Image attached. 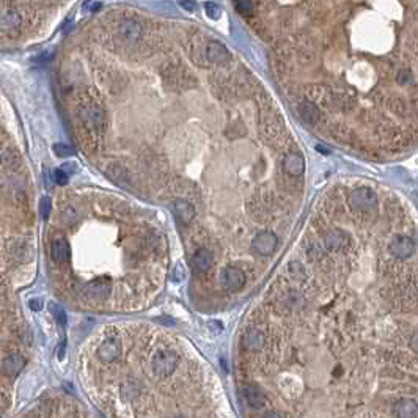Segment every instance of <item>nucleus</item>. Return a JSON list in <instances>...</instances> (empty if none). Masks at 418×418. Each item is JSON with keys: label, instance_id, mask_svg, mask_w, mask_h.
Here are the masks:
<instances>
[{"label": "nucleus", "instance_id": "f257e3e1", "mask_svg": "<svg viewBox=\"0 0 418 418\" xmlns=\"http://www.w3.org/2000/svg\"><path fill=\"white\" fill-rule=\"evenodd\" d=\"M178 356L173 351L168 349H160L157 351L151 358V368L156 376L159 377H168L175 373L176 366H178Z\"/></svg>", "mask_w": 418, "mask_h": 418}, {"label": "nucleus", "instance_id": "f03ea898", "mask_svg": "<svg viewBox=\"0 0 418 418\" xmlns=\"http://www.w3.org/2000/svg\"><path fill=\"white\" fill-rule=\"evenodd\" d=\"M349 206L356 212H369L377 206V197L371 189L361 187L349 195Z\"/></svg>", "mask_w": 418, "mask_h": 418}, {"label": "nucleus", "instance_id": "7ed1b4c3", "mask_svg": "<svg viewBox=\"0 0 418 418\" xmlns=\"http://www.w3.org/2000/svg\"><path fill=\"white\" fill-rule=\"evenodd\" d=\"M220 281L225 288L230 289V291H236V289H240L245 285V275L240 269L230 266L222 270Z\"/></svg>", "mask_w": 418, "mask_h": 418}, {"label": "nucleus", "instance_id": "20e7f679", "mask_svg": "<svg viewBox=\"0 0 418 418\" xmlns=\"http://www.w3.org/2000/svg\"><path fill=\"white\" fill-rule=\"evenodd\" d=\"M388 250H390V253H391L393 256H395V258L406 260V258H409V256L414 253L415 244H414V240H412L411 238H407V236H398V238H395V239H393L391 242H390Z\"/></svg>", "mask_w": 418, "mask_h": 418}, {"label": "nucleus", "instance_id": "39448f33", "mask_svg": "<svg viewBox=\"0 0 418 418\" xmlns=\"http://www.w3.org/2000/svg\"><path fill=\"white\" fill-rule=\"evenodd\" d=\"M242 395H244L245 403L252 409H263L268 403V398L264 395V391H261V388H258L256 385H252V384L244 385Z\"/></svg>", "mask_w": 418, "mask_h": 418}, {"label": "nucleus", "instance_id": "423d86ee", "mask_svg": "<svg viewBox=\"0 0 418 418\" xmlns=\"http://www.w3.org/2000/svg\"><path fill=\"white\" fill-rule=\"evenodd\" d=\"M253 248L261 255H269L275 250L277 247V238L269 231H264L253 239Z\"/></svg>", "mask_w": 418, "mask_h": 418}, {"label": "nucleus", "instance_id": "0eeeda50", "mask_svg": "<svg viewBox=\"0 0 418 418\" xmlns=\"http://www.w3.org/2000/svg\"><path fill=\"white\" fill-rule=\"evenodd\" d=\"M119 351H121V344H119V341L115 340V338H109L98 348V357L102 361H106V363H110V361L118 358Z\"/></svg>", "mask_w": 418, "mask_h": 418}, {"label": "nucleus", "instance_id": "6e6552de", "mask_svg": "<svg viewBox=\"0 0 418 418\" xmlns=\"http://www.w3.org/2000/svg\"><path fill=\"white\" fill-rule=\"evenodd\" d=\"M393 414L396 418H417L418 411H417V403L414 399L403 398L395 403L393 406Z\"/></svg>", "mask_w": 418, "mask_h": 418}, {"label": "nucleus", "instance_id": "1a4fd4ad", "mask_svg": "<svg viewBox=\"0 0 418 418\" xmlns=\"http://www.w3.org/2000/svg\"><path fill=\"white\" fill-rule=\"evenodd\" d=\"M24 366H26V358L21 354H10L3 361H2V371L6 376H18Z\"/></svg>", "mask_w": 418, "mask_h": 418}, {"label": "nucleus", "instance_id": "9d476101", "mask_svg": "<svg viewBox=\"0 0 418 418\" xmlns=\"http://www.w3.org/2000/svg\"><path fill=\"white\" fill-rule=\"evenodd\" d=\"M51 258L54 263H66L69 258V245L65 239H54L51 244Z\"/></svg>", "mask_w": 418, "mask_h": 418}, {"label": "nucleus", "instance_id": "9b49d317", "mask_svg": "<svg viewBox=\"0 0 418 418\" xmlns=\"http://www.w3.org/2000/svg\"><path fill=\"white\" fill-rule=\"evenodd\" d=\"M264 335L258 328H248L244 335V346L247 351H260L264 346Z\"/></svg>", "mask_w": 418, "mask_h": 418}, {"label": "nucleus", "instance_id": "f8f14e48", "mask_svg": "<svg viewBox=\"0 0 418 418\" xmlns=\"http://www.w3.org/2000/svg\"><path fill=\"white\" fill-rule=\"evenodd\" d=\"M285 170L288 175L291 176H300L305 170V164L300 154H296V152H291L288 154L285 159Z\"/></svg>", "mask_w": 418, "mask_h": 418}, {"label": "nucleus", "instance_id": "ddd939ff", "mask_svg": "<svg viewBox=\"0 0 418 418\" xmlns=\"http://www.w3.org/2000/svg\"><path fill=\"white\" fill-rule=\"evenodd\" d=\"M119 36H121L124 41L132 43L140 36V26L134 21H124L119 24Z\"/></svg>", "mask_w": 418, "mask_h": 418}, {"label": "nucleus", "instance_id": "4468645a", "mask_svg": "<svg viewBox=\"0 0 418 418\" xmlns=\"http://www.w3.org/2000/svg\"><path fill=\"white\" fill-rule=\"evenodd\" d=\"M206 54H208V59L211 60V61H214V63H220V61H223L225 59L230 57L228 51L225 49V46L220 44V43H217V41H211V43L208 44Z\"/></svg>", "mask_w": 418, "mask_h": 418}, {"label": "nucleus", "instance_id": "2eb2a0df", "mask_svg": "<svg viewBox=\"0 0 418 418\" xmlns=\"http://www.w3.org/2000/svg\"><path fill=\"white\" fill-rule=\"evenodd\" d=\"M324 244L328 250H340L341 247H344L348 244V239L344 238V233L340 230H335L332 233H328L324 239Z\"/></svg>", "mask_w": 418, "mask_h": 418}, {"label": "nucleus", "instance_id": "dca6fc26", "mask_svg": "<svg viewBox=\"0 0 418 418\" xmlns=\"http://www.w3.org/2000/svg\"><path fill=\"white\" fill-rule=\"evenodd\" d=\"M194 266L198 270L206 272L212 266V253L206 250V248H200V250L194 255Z\"/></svg>", "mask_w": 418, "mask_h": 418}, {"label": "nucleus", "instance_id": "f3484780", "mask_svg": "<svg viewBox=\"0 0 418 418\" xmlns=\"http://www.w3.org/2000/svg\"><path fill=\"white\" fill-rule=\"evenodd\" d=\"M299 110H300V114H302L303 119H305V121H307V123L315 124V123L318 121V118H319V110H318V107H316L313 102H310V101H303V102L300 104Z\"/></svg>", "mask_w": 418, "mask_h": 418}, {"label": "nucleus", "instance_id": "a211bd4d", "mask_svg": "<svg viewBox=\"0 0 418 418\" xmlns=\"http://www.w3.org/2000/svg\"><path fill=\"white\" fill-rule=\"evenodd\" d=\"M175 211L182 219V222H190L192 219H194V215H195L194 206H192L190 203H187V202H182V200H181V202L175 203Z\"/></svg>", "mask_w": 418, "mask_h": 418}, {"label": "nucleus", "instance_id": "6ab92c4d", "mask_svg": "<svg viewBox=\"0 0 418 418\" xmlns=\"http://www.w3.org/2000/svg\"><path fill=\"white\" fill-rule=\"evenodd\" d=\"M49 308H51V311H52V315H54L55 321L59 323V326H60V327H65V326H66V313H65V310H63L59 303H54V302L49 305Z\"/></svg>", "mask_w": 418, "mask_h": 418}, {"label": "nucleus", "instance_id": "aec40b11", "mask_svg": "<svg viewBox=\"0 0 418 418\" xmlns=\"http://www.w3.org/2000/svg\"><path fill=\"white\" fill-rule=\"evenodd\" d=\"M205 6H206V14L209 16V18H212V19H219L220 18V6L217 3L208 2Z\"/></svg>", "mask_w": 418, "mask_h": 418}, {"label": "nucleus", "instance_id": "412c9836", "mask_svg": "<svg viewBox=\"0 0 418 418\" xmlns=\"http://www.w3.org/2000/svg\"><path fill=\"white\" fill-rule=\"evenodd\" d=\"M51 211H52V203H51V200L47 198V197H44L41 202H39V212H41V217H44V219H47V215L51 214Z\"/></svg>", "mask_w": 418, "mask_h": 418}, {"label": "nucleus", "instance_id": "4be33fe9", "mask_svg": "<svg viewBox=\"0 0 418 418\" xmlns=\"http://www.w3.org/2000/svg\"><path fill=\"white\" fill-rule=\"evenodd\" d=\"M54 149H55V154L60 156V157H68V156L72 154V149L69 147H66V145H61V143L55 145Z\"/></svg>", "mask_w": 418, "mask_h": 418}, {"label": "nucleus", "instance_id": "5701e85b", "mask_svg": "<svg viewBox=\"0 0 418 418\" xmlns=\"http://www.w3.org/2000/svg\"><path fill=\"white\" fill-rule=\"evenodd\" d=\"M54 181L59 184V186H65V184L68 182V175L65 173L60 168V170H55L54 172Z\"/></svg>", "mask_w": 418, "mask_h": 418}, {"label": "nucleus", "instance_id": "b1692460", "mask_svg": "<svg viewBox=\"0 0 418 418\" xmlns=\"http://www.w3.org/2000/svg\"><path fill=\"white\" fill-rule=\"evenodd\" d=\"M29 307L33 310V311H39L43 308V300L41 299H31L30 302H29Z\"/></svg>", "mask_w": 418, "mask_h": 418}, {"label": "nucleus", "instance_id": "393cba45", "mask_svg": "<svg viewBox=\"0 0 418 418\" xmlns=\"http://www.w3.org/2000/svg\"><path fill=\"white\" fill-rule=\"evenodd\" d=\"M253 3L252 2H236V8L239 11H250Z\"/></svg>", "mask_w": 418, "mask_h": 418}, {"label": "nucleus", "instance_id": "a878e982", "mask_svg": "<svg viewBox=\"0 0 418 418\" xmlns=\"http://www.w3.org/2000/svg\"><path fill=\"white\" fill-rule=\"evenodd\" d=\"M179 5H181L182 8H186L187 11H194V10H195V3H194V2H181Z\"/></svg>", "mask_w": 418, "mask_h": 418}, {"label": "nucleus", "instance_id": "bb28decb", "mask_svg": "<svg viewBox=\"0 0 418 418\" xmlns=\"http://www.w3.org/2000/svg\"><path fill=\"white\" fill-rule=\"evenodd\" d=\"M263 418H283V417H281L278 412H268V414L264 415Z\"/></svg>", "mask_w": 418, "mask_h": 418}, {"label": "nucleus", "instance_id": "cd10ccee", "mask_svg": "<svg viewBox=\"0 0 418 418\" xmlns=\"http://www.w3.org/2000/svg\"><path fill=\"white\" fill-rule=\"evenodd\" d=\"M316 149H318L319 152H326V154H328V151H327V148H324V147H321V145H318V147H316Z\"/></svg>", "mask_w": 418, "mask_h": 418}, {"label": "nucleus", "instance_id": "c85d7f7f", "mask_svg": "<svg viewBox=\"0 0 418 418\" xmlns=\"http://www.w3.org/2000/svg\"><path fill=\"white\" fill-rule=\"evenodd\" d=\"M0 418H2V409H0Z\"/></svg>", "mask_w": 418, "mask_h": 418}]
</instances>
